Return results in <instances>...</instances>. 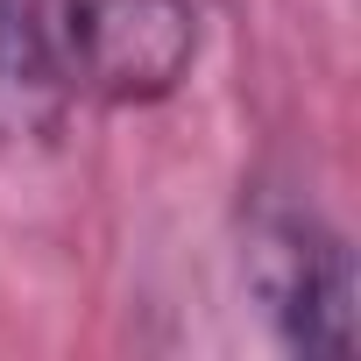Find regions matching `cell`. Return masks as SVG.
<instances>
[{
	"label": "cell",
	"instance_id": "cell-1",
	"mask_svg": "<svg viewBox=\"0 0 361 361\" xmlns=\"http://www.w3.org/2000/svg\"><path fill=\"white\" fill-rule=\"evenodd\" d=\"M241 283L283 354L347 361L354 354V248L298 192H255L241 234Z\"/></svg>",
	"mask_w": 361,
	"mask_h": 361
},
{
	"label": "cell",
	"instance_id": "cell-2",
	"mask_svg": "<svg viewBox=\"0 0 361 361\" xmlns=\"http://www.w3.org/2000/svg\"><path fill=\"white\" fill-rule=\"evenodd\" d=\"M57 50L71 92L99 106H163L206 57L199 0H64Z\"/></svg>",
	"mask_w": 361,
	"mask_h": 361
},
{
	"label": "cell",
	"instance_id": "cell-3",
	"mask_svg": "<svg viewBox=\"0 0 361 361\" xmlns=\"http://www.w3.org/2000/svg\"><path fill=\"white\" fill-rule=\"evenodd\" d=\"M71 99V71L57 50V22H43V0H0V135H57Z\"/></svg>",
	"mask_w": 361,
	"mask_h": 361
}]
</instances>
